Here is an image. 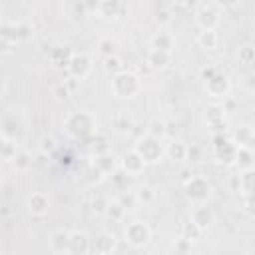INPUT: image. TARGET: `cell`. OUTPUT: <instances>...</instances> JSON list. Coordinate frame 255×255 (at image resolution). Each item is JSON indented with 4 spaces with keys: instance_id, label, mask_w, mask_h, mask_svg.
<instances>
[{
    "instance_id": "e0dca14e",
    "label": "cell",
    "mask_w": 255,
    "mask_h": 255,
    "mask_svg": "<svg viewBox=\"0 0 255 255\" xmlns=\"http://www.w3.org/2000/svg\"><path fill=\"white\" fill-rule=\"evenodd\" d=\"M92 251V239L84 231H72L70 235V255H86Z\"/></svg>"
},
{
    "instance_id": "f546056e",
    "label": "cell",
    "mask_w": 255,
    "mask_h": 255,
    "mask_svg": "<svg viewBox=\"0 0 255 255\" xmlns=\"http://www.w3.org/2000/svg\"><path fill=\"white\" fill-rule=\"evenodd\" d=\"M179 235H181V237H185L187 241L195 243V241H199V239H201V235H203V229H201L197 223H193L191 219H187V221L181 225V231H179Z\"/></svg>"
},
{
    "instance_id": "44dd1931",
    "label": "cell",
    "mask_w": 255,
    "mask_h": 255,
    "mask_svg": "<svg viewBox=\"0 0 255 255\" xmlns=\"http://www.w3.org/2000/svg\"><path fill=\"white\" fill-rule=\"evenodd\" d=\"M231 137L235 139V143L239 147H251L255 149V129L249 126H239L237 129H233Z\"/></svg>"
},
{
    "instance_id": "4fadbf2b",
    "label": "cell",
    "mask_w": 255,
    "mask_h": 255,
    "mask_svg": "<svg viewBox=\"0 0 255 255\" xmlns=\"http://www.w3.org/2000/svg\"><path fill=\"white\" fill-rule=\"evenodd\" d=\"M0 128H2V135H6V137H14V139H18V135L24 131V124H22V118L16 114V112H6L4 116H2V124H0Z\"/></svg>"
},
{
    "instance_id": "681fc988",
    "label": "cell",
    "mask_w": 255,
    "mask_h": 255,
    "mask_svg": "<svg viewBox=\"0 0 255 255\" xmlns=\"http://www.w3.org/2000/svg\"><path fill=\"white\" fill-rule=\"evenodd\" d=\"M84 4V10L90 12V14H98L100 12V6H102V0H82Z\"/></svg>"
},
{
    "instance_id": "7dc6e473",
    "label": "cell",
    "mask_w": 255,
    "mask_h": 255,
    "mask_svg": "<svg viewBox=\"0 0 255 255\" xmlns=\"http://www.w3.org/2000/svg\"><path fill=\"white\" fill-rule=\"evenodd\" d=\"M215 74H217V68H215L213 64H205V66H201V68H199V78H201L203 82L211 80Z\"/></svg>"
},
{
    "instance_id": "30bf717a",
    "label": "cell",
    "mask_w": 255,
    "mask_h": 255,
    "mask_svg": "<svg viewBox=\"0 0 255 255\" xmlns=\"http://www.w3.org/2000/svg\"><path fill=\"white\" fill-rule=\"evenodd\" d=\"M203 84H205V92L211 98H215V100H221V98L225 100L229 96V92H231V80L223 72H219V70H217V74L211 80H207Z\"/></svg>"
},
{
    "instance_id": "d590c367",
    "label": "cell",
    "mask_w": 255,
    "mask_h": 255,
    "mask_svg": "<svg viewBox=\"0 0 255 255\" xmlns=\"http://www.w3.org/2000/svg\"><path fill=\"white\" fill-rule=\"evenodd\" d=\"M102 66H104V70L108 72V74H118V72H122V70H126V66H124V60L116 54V56H108V58H104V62H102Z\"/></svg>"
},
{
    "instance_id": "3957f363",
    "label": "cell",
    "mask_w": 255,
    "mask_h": 255,
    "mask_svg": "<svg viewBox=\"0 0 255 255\" xmlns=\"http://www.w3.org/2000/svg\"><path fill=\"white\" fill-rule=\"evenodd\" d=\"M133 149L147 161V165L149 163H157V161H161L165 157V143H163V139L153 137L149 133L139 135L135 139V143H133Z\"/></svg>"
},
{
    "instance_id": "11a10c76",
    "label": "cell",
    "mask_w": 255,
    "mask_h": 255,
    "mask_svg": "<svg viewBox=\"0 0 255 255\" xmlns=\"http://www.w3.org/2000/svg\"><path fill=\"white\" fill-rule=\"evenodd\" d=\"M195 173L191 171V167H183L181 171H179V179H181V183H185V181H189L191 177H193Z\"/></svg>"
},
{
    "instance_id": "ab89813d",
    "label": "cell",
    "mask_w": 255,
    "mask_h": 255,
    "mask_svg": "<svg viewBox=\"0 0 255 255\" xmlns=\"http://www.w3.org/2000/svg\"><path fill=\"white\" fill-rule=\"evenodd\" d=\"M147 133L153 135V137H159V139H165V120H151L149 126H147Z\"/></svg>"
},
{
    "instance_id": "ffe728a7",
    "label": "cell",
    "mask_w": 255,
    "mask_h": 255,
    "mask_svg": "<svg viewBox=\"0 0 255 255\" xmlns=\"http://www.w3.org/2000/svg\"><path fill=\"white\" fill-rule=\"evenodd\" d=\"M133 116L128 112V110H120V112H116L114 114V118H112V128H114V131L116 133H122V135H126V133H129L131 129H133Z\"/></svg>"
},
{
    "instance_id": "ac0fdd59",
    "label": "cell",
    "mask_w": 255,
    "mask_h": 255,
    "mask_svg": "<svg viewBox=\"0 0 255 255\" xmlns=\"http://www.w3.org/2000/svg\"><path fill=\"white\" fill-rule=\"evenodd\" d=\"M189 219L193 221V223H197L203 231H207L209 227H211V223H213V219H215V213L207 207V205H203V203H197L193 209H191V215H189Z\"/></svg>"
},
{
    "instance_id": "8992f818",
    "label": "cell",
    "mask_w": 255,
    "mask_h": 255,
    "mask_svg": "<svg viewBox=\"0 0 255 255\" xmlns=\"http://www.w3.org/2000/svg\"><path fill=\"white\" fill-rule=\"evenodd\" d=\"M124 239L129 247L133 249H141L149 243L151 239V227L145 221H131L126 225L124 229Z\"/></svg>"
},
{
    "instance_id": "7402d4cb",
    "label": "cell",
    "mask_w": 255,
    "mask_h": 255,
    "mask_svg": "<svg viewBox=\"0 0 255 255\" xmlns=\"http://www.w3.org/2000/svg\"><path fill=\"white\" fill-rule=\"evenodd\" d=\"M195 42H197V46H199L201 50L211 52V50H217V46H219V36H217L215 30H199L197 36H195Z\"/></svg>"
},
{
    "instance_id": "1f68e13d",
    "label": "cell",
    "mask_w": 255,
    "mask_h": 255,
    "mask_svg": "<svg viewBox=\"0 0 255 255\" xmlns=\"http://www.w3.org/2000/svg\"><path fill=\"white\" fill-rule=\"evenodd\" d=\"M135 197H137V205H151L157 199V191L151 185H139L135 189Z\"/></svg>"
},
{
    "instance_id": "b9f144b4",
    "label": "cell",
    "mask_w": 255,
    "mask_h": 255,
    "mask_svg": "<svg viewBox=\"0 0 255 255\" xmlns=\"http://www.w3.org/2000/svg\"><path fill=\"white\" fill-rule=\"evenodd\" d=\"M104 175H106V173L96 165V161H92V163L88 165V169H86V175H84V177H86V181H88V183H92V185H94V183H100V181L104 179Z\"/></svg>"
},
{
    "instance_id": "484cf974",
    "label": "cell",
    "mask_w": 255,
    "mask_h": 255,
    "mask_svg": "<svg viewBox=\"0 0 255 255\" xmlns=\"http://www.w3.org/2000/svg\"><path fill=\"white\" fill-rule=\"evenodd\" d=\"M126 213H128V207L120 201V199H112L110 203H108V209H106V219H110L112 223H120V221H124V217H126Z\"/></svg>"
},
{
    "instance_id": "816d5d0a",
    "label": "cell",
    "mask_w": 255,
    "mask_h": 255,
    "mask_svg": "<svg viewBox=\"0 0 255 255\" xmlns=\"http://www.w3.org/2000/svg\"><path fill=\"white\" fill-rule=\"evenodd\" d=\"M243 88H245L247 92L255 94V72H249V74L245 76V80H243Z\"/></svg>"
},
{
    "instance_id": "7a4b0ae2",
    "label": "cell",
    "mask_w": 255,
    "mask_h": 255,
    "mask_svg": "<svg viewBox=\"0 0 255 255\" xmlns=\"http://www.w3.org/2000/svg\"><path fill=\"white\" fill-rule=\"evenodd\" d=\"M110 90L120 100H131V98H135L141 92V80H139V76L135 72L122 70V72L112 76Z\"/></svg>"
},
{
    "instance_id": "e575fe53",
    "label": "cell",
    "mask_w": 255,
    "mask_h": 255,
    "mask_svg": "<svg viewBox=\"0 0 255 255\" xmlns=\"http://www.w3.org/2000/svg\"><path fill=\"white\" fill-rule=\"evenodd\" d=\"M253 159H255V149H251V147H239V149H237V159H235V163H237L241 169L251 167V165H253Z\"/></svg>"
},
{
    "instance_id": "ba28073f",
    "label": "cell",
    "mask_w": 255,
    "mask_h": 255,
    "mask_svg": "<svg viewBox=\"0 0 255 255\" xmlns=\"http://www.w3.org/2000/svg\"><path fill=\"white\" fill-rule=\"evenodd\" d=\"M145 167H147V161H145V159H143L135 149L126 151V153L120 157V169H122L124 173H128L129 177L141 175Z\"/></svg>"
},
{
    "instance_id": "2e32d148",
    "label": "cell",
    "mask_w": 255,
    "mask_h": 255,
    "mask_svg": "<svg viewBox=\"0 0 255 255\" xmlns=\"http://www.w3.org/2000/svg\"><path fill=\"white\" fill-rule=\"evenodd\" d=\"M50 203H52V201H50L48 193H44V191H34V193L28 197V211H30L32 215H36V217H42V215L48 213Z\"/></svg>"
},
{
    "instance_id": "4dcf8cb0",
    "label": "cell",
    "mask_w": 255,
    "mask_h": 255,
    "mask_svg": "<svg viewBox=\"0 0 255 255\" xmlns=\"http://www.w3.org/2000/svg\"><path fill=\"white\" fill-rule=\"evenodd\" d=\"M118 48H120V44H118V40L112 38V36H104V38H100V42H98V54H102L104 58L116 56V54H118Z\"/></svg>"
},
{
    "instance_id": "d4e9b609",
    "label": "cell",
    "mask_w": 255,
    "mask_h": 255,
    "mask_svg": "<svg viewBox=\"0 0 255 255\" xmlns=\"http://www.w3.org/2000/svg\"><path fill=\"white\" fill-rule=\"evenodd\" d=\"M149 44H151V48H159V50H165V52H173V48H175V38H173L169 32L159 30V32H155V34L149 38Z\"/></svg>"
},
{
    "instance_id": "9c48e42d",
    "label": "cell",
    "mask_w": 255,
    "mask_h": 255,
    "mask_svg": "<svg viewBox=\"0 0 255 255\" xmlns=\"http://www.w3.org/2000/svg\"><path fill=\"white\" fill-rule=\"evenodd\" d=\"M195 24H197V28L199 30H215L217 26H219V22H221V18H219V8H215V6H209V4H205V6H199L197 10H195Z\"/></svg>"
},
{
    "instance_id": "7bdbcfd3",
    "label": "cell",
    "mask_w": 255,
    "mask_h": 255,
    "mask_svg": "<svg viewBox=\"0 0 255 255\" xmlns=\"http://www.w3.org/2000/svg\"><path fill=\"white\" fill-rule=\"evenodd\" d=\"M179 133H181V128H179V124H177L175 120L165 122V137H167V139H177Z\"/></svg>"
},
{
    "instance_id": "f5cc1de1",
    "label": "cell",
    "mask_w": 255,
    "mask_h": 255,
    "mask_svg": "<svg viewBox=\"0 0 255 255\" xmlns=\"http://www.w3.org/2000/svg\"><path fill=\"white\" fill-rule=\"evenodd\" d=\"M173 2V6L175 8H181V10H189V8H193L199 0H171Z\"/></svg>"
},
{
    "instance_id": "cb8c5ba5",
    "label": "cell",
    "mask_w": 255,
    "mask_h": 255,
    "mask_svg": "<svg viewBox=\"0 0 255 255\" xmlns=\"http://www.w3.org/2000/svg\"><path fill=\"white\" fill-rule=\"evenodd\" d=\"M96 165L106 173V175H110V173H116V169L120 167V159L112 153V151H104V153H98L96 155Z\"/></svg>"
},
{
    "instance_id": "ee69618b",
    "label": "cell",
    "mask_w": 255,
    "mask_h": 255,
    "mask_svg": "<svg viewBox=\"0 0 255 255\" xmlns=\"http://www.w3.org/2000/svg\"><path fill=\"white\" fill-rule=\"evenodd\" d=\"M153 18H155V22H157L159 26H165V24L171 22V10H169V8H159Z\"/></svg>"
},
{
    "instance_id": "bcb514c9",
    "label": "cell",
    "mask_w": 255,
    "mask_h": 255,
    "mask_svg": "<svg viewBox=\"0 0 255 255\" xmlns=\"http://www.w3.org/2000/svg\"><path fill=\"white\" fill-rule=\"evenodd\" d=\"M16 36H18V42L30 40V38H32V26H28V24H18V26H16Z\"/></svg>"
},
{
    "instance_id": "d6a6232c",
    "label": "cell",
    "mask_w": 255,
    "mask_h": 255,
    "mask_svg": "<svg viewBox=\"0 0 255 255\" xmlns=\"http://www.w3.org/2000/svg\"><path fill=\"white\" fill-rule=\"evenodd\" d=\"M32 163H34L32 153H30V151H26V149H20V151L16 153L14 161H12V165H14V169H16V171H28V169L32 167Z\"/></svg>"
},
{
    "instance_id": "f6af8a7d",
    "label": "cell",
    "mask_w": 255,
    "mask_h": 255,
    "mask_svg": "<svg viewBox=\"0 0 255 255\" xmlns=\"http://www.w3.org/2000/svg\"><path fill=\"white\" fill-rule=\"evenodd\" d=\"M191 241H187L185 237H177L175 241H173V249H175V253H187V251H191Z\"/></svg>"
},
{
    "instance_id": "9a60e30c",
    "label": "cell",
    "mask_w": 255,
    "mask_h": 255,
    "mask_svg": "<svg viewBox=\"0 0 255 255\" xmlns=\"http://www.w3.org/2000/svg\"><path fill=\"white\" fill-rule=\"evenodd\" d=\"M171 60H173V52H165V50H159V48H151L145 56V64L151 70H157V72L169 68Z\"/></svg>"
},
{
    "instance_id": "db71d44e",
    "label": "cell",
    "mask_w": 255,
    "mask_h": 255,
    "mask_svg": "<svg viewBox=\"0 0 255 255\" xmlns=\"http://www.w3.org/2000/svg\"><path fill=\"white\" fill-rule=\"evenodd\" d=\"M187 159L199 161V159H201V147H199V145H191V147L187 149Z\"/></svg>"
},
{
    "instance_id": "4316f807",
    "label": "cell",
    "mask_w": 255,
    "mask_h": 255,
    "mask_svg": "<svg viewBox=\"0 0 255 255\" xmlns=\"http://www.w3.org/2000/svg\"><path fill=\"white\" fill-rule=\"evenodd\" d=\"M239 193H255V165L241 169L239 173Z\"/></svg>"
},
{
    "instance_id": "5b68a950",
    "label": "cell",
    "mask_w": 255,
    "mask_h": 255,
    "mask_svg": "<svg viewBox=\"0 0 255 255\" xmlns=\"http://www.w3.org/2000/svg\"><path fill=\"white\" fill-rule=\"evenodd\" d=\"M183 195L191 203H205L211 195V183L205 175H193L189 181L183 183Z\"/></svg>"
},
{
    "instance_id": "f35d334b",
    "label": "cell",
    "mask_w": 255,
    "mask_h": 255,
    "mask_svg": "<svg viewBox=\"0 0 255 255\" xmlns=\"http://www.w3.org/2000/svg\"><path fill=\"white\" fill-rule=\"evenodd\" d=\"M241 211L255 219V193H241Z\"/></svg>"
},
{
    "instance_id": "8fae6325",
    "label": "cell",
    "mask_w": 255,
    "mask_h": 255,
    "mask_svg": "<svg viewBox=\"0 0 255 255\" xmlns=\"http://www.w3.org/2000/svg\"><path fill=\"white\" fill-rule=\"evenodd\" d=\"M205 124L209 126V129L213 133L225 131L227 128V110L223 104H211L205 112Z\"/></svg>"
},
{
    "instance_id": "f1b7e54d",
    "label": "cell",
    "mask_w": 255,
    "mask_h": 255,
    "mask_svg": "<svg viewBox=\"0 0 255 255\" xmlns=\"http://www.w3.org/2000/svg\"><path fill=\"white\" fill-rule=\"evenodd\" d=\"M122 12V2L120 0H102V6H100V16L106 18V20H112V18H118Z\"/></svg>"
},
{
    "instance_id": "277c9868",
    "label": "cell",
    "mask_w": 255,
    "mask_h": 255,
    "mask_svg": "<svg viewBox=\"0 0 255 255\" xmlns=\"http://www.w3.org/2000/svg\"><path fill=\"white\" fill-rule=\"evenodd\" d=\"M211 147H213V153H215L219 163H223V165H233L235 163L239 145L235 143V139L229 133H225V131L213 133L211 135Z\"/></svg>"
},
{
    "instance_id": "6da1fadb",
    "label": "cell",
    "mask_w": 255,
    "mask_h": 255,
    "mask_svg": "<svg viewBox=\"0 0 255 255\" xmlns=\"http://www.w3.org/2000/svg\"><path fill=\"white\" fill-rule=\"evenodd\" d=\"M64 131L74 139H86L98 131V120L88 110L70 112L64 118Z\"/></svg>"
},
{
    "instance_id": "5bb4252c",
    "label": "cell",
    "mask_w": 255,
    "mask_h": 255,
    "mask_svg": "<svg viewBox=\"0 0 255 255\" xmlns=\"http://www.w3.org/2000/svg\"><path fill=\"white\" fill-rule=\"evenodd\" d=\"M70 235H72V231H68V229H56V231H52V235L48 237L50 251L56 253V255L70 253Z\"/></svg>"
},
{
    "instance_id": "8d00e7d4",
    "label": "cell",
    "mask_w": 255,
    "mask_h": 255,
    "mask_svg": "<svg viewBox=\"0 0 255 255\" xmlns=\"http://www.w3.org/2000/svg\"><path fill=\"white\" fill-rule=\"evenodd\" d=\"M237 60H239V64H243V66L253 64V62H255V46H251V44L239 46V48H237Z\"/></svg>"
},
{
    "instance_id": "836d02e7",
    "label": "cell",
    "mask_w": 255,
    "mask_h": 255,
    "mask_svg": "<svg viewBox=\"0 0 255 255\" xmlns=\"http://www.w3.org/2000/svg\"><path fill=\"white\" fill-rule=\"evenodd\" d=\"M50 94H52V98H54L56 102H66V100L72 96V90H70L68 82H66V80H62V82H58V84H54V86H52Z\"/></svg>"
},
{
    "instance_id": "7c38bea8",
    "label": "cell",
    "mask_w": 255,
    "mask_h": 255,
    "mask_svg": "<svg viewBox=\"0 0 255 255\" xmlns=\"http://www.w3.org/2000/svg\"><path fill=\"white\" fill-rule=\"evenodd\" d=\"M118 249V237L110 231H102L92 239V253L96 255H112Z\"/></svg>"
},
{
    "instance_id": "603a6c76",
    "label": "cell",
    "mask_w": 255,
    "mask_h": 255,
    "mask_svg": "<svg viewBox=\"0 0 255 255\" xmlns=\"http://www.w3.org/2000/svg\"><path fill=\"white\" fill-rule=\"evenodd\" d=\"M18 151H20L18 149V139L6 137V135L0 137V157H2L4 163H12Z\"/></svg>"
},
{
    "instance_id": "60d3db41",
    "label": "cell",
    "mask_w": 255,
    "mask_h": 255,
    "mask_svg": "<svg viewBox=\"0 0 255 255\" xmlns=\"http://www.w3.org/2000/svg\"><path fill=\"white\" fill-rule=\"evenodd\" d=\"M56 147H58V143H56V137L54 135H42L40 141H38V149L44 155H52Z\"/></svg>"
},
{
    "instance_id": "d6986e66",
    "label": "cell",
    "mask_w": 255,
    "mask_h": 255,
    "mask_svg": "<svg viewBox=\"0 0 255 255\" xmlns=\"http://www.w3.org/2000/svg\"><path fill=\"white\" fill-rule=\"evenodd\" d=\"M187 149H189V145H185L179 137L177 139H169L165 143V157L169 161H173V163H181V161L187 159Z\"/></svg>"
},
{
    "instance_id": "52a82bcc",
    "label": "cell",
    "mask_w": 255,
    "mask_h": 255,
    "mask_svg": "<svg viewBox=\"0 0 255 255\" xmlns=\"http://www.w3.org/2000/svg\"><path fill=\"white\" fill-rule=\"evenodd\" d=\"M92 68H94V60H92L90 54H86V52H74L72 58H70V62H68L66 72H68V76H72L76 80H86L90 76Z\"/></svg>"
},
{
    "instance_id": "f907efd6",
    "label": "cell",
    "mask_w": 255,
    "mask_h": 255,
    "mask_svg": "<svg viewBox=\"0 0 255 255\" xmlns=\"http://www.w3.org/2000/svg\"><path fill=\"white\" fill-rule=\"evenodd\" d=\"M120 201L128 207V209H131L133 205H137V197H135V191H131V193H126V195H122L120 197Z\"/></svg>"
},
{
    "instance_id": "83f0119b",
    "label": "cell",
    "mask_w": 255,
    "mask_h": 255,
    "mask_svg": "<svg viewBox=\"0 0 255 255\" xmlns=\"http://www.w3.org/2000/svg\"><path fill=\"white\" fill-rule=\"evenodd\" d=\"M72 50L68 46H60V48H54V52L50 54V62L58 68H68V62L72 58Z\"/></svg>"
},
{
    "instance_id": "74e56055",
    "label": "cell",
    "mask_w": 255,
    "mask_h": 255,
    "mask_svg": "<svg viewBox=\"0 0 255 255\" xmlns=\"http://www.w3.org/2000/svg\"><path fill=\"white\" fill-rule=\"evenodd\" d=\"M108 203H110V199H106L104 195H96V197L90 201V211H92L96 217H104V215H106V209H108Z\"/></svg>"
},
{
    "instance_id": "c3c4849f",
    "label": "cell",
    "mask_w": 255,
    "mask_h": 255,
    "mask_svg": "<svg viewBox=\"0 0 255 255\" xmlns=\"http://www.w3.org/2000/svg\"><path fill=\"white\" fill-rule=\"evenodd\" d=\"M241 0H213V6L219 10H233L239 6Z\"/></svg>"
}]
</instances>
